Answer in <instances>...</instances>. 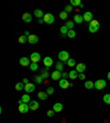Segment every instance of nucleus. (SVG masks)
I'll list each match as a JSON object with an SVG mask.
<instances>
[{"label": "nucleus", "instance_id": "1", "mask_svg": "<svg viewBox=\"0 0 110 123\" xmlns=\"http://www.w3.org/2000/svg\"><path fill=\"white\" fill-rule=\"evenodd\" d=\"M100 28V23L97 21V20H92L90 23H89V26H88V30L90 33H96V32L99 30Z\"/></svg>", "mask_w": 110, "mask_h": 123}, {"label": "nucleus", "instance_id": "2", "mask_svg": "<svg viewBox=\"0 0 110 123\" xmlns=\"http://www.w3.org/2000/svg\"><path fill=\"white\" fill-rule=\"evenodd\" d=\"M106 86H107V82H106V80H104V79H97V80L95 81V88L97 90L104 89Z\"/></svg>", "mask_w": 110, "mask_h": 123}, {"label": "nucleus", "instance_id": "3", "mask_svg": "<svg viewBox=\"0 0 110 123\" xmlns=\"http://www.w3.org/2000/svg\"><path fill=\"white\" fill-rule=\"evenodd\" d=\"M58 58H60L61 62L66 63V62L69 59V53L66 52V51H62V52H60V54H58Z\"/></svg>", "mask_w": 110, "mask_h": 123}, {"label": "nucleus", "instance_id": "4", "mask_svg": "<svg viewBox=\"0 0 110 123\" xmlns=\"http://www.w3.org/2000/svg\"><path fill=\"white\" fill-rule=\"evenodd\" d=\"M43 20H44V22L45 23H47V24H52V23H54V16H53L52 13H45V16H44V18H43Z\"/></svg>", "mask_w": 110, "mask_h": 123}, {"label": "nucleus", "instance_id": "5", "mask_svg": "<svg viewBox=\"0 0 110 123\" xmlns=\"http://www.w3.org/2000/svg\"><path fill=\"white\" fill-rule=\"evenodd\" d=\"M30 110L29 108V103H21V105H19V111L21 113H26L28 111Z\"/></svg>", "mask_w": 110, "mask_h": 123}, {"label": "nucleus", "instance_id": "6", "mask_svg": "<svg viewBox=\"0 0 110 123\" xmlns=\"http://www.w3.org/2000/svg\"><path fill=\"white\" fill-rule=\"evenodd\" d=\"M19 63H20L21 66H30L32 62H31V59L28 57H21L20 60H19Z\"/></svg>", "mask_w": 110, "mask_h": 123}, {"label": "nucleus", "instance_id": "7", "mask_svg": "<svg viewBox=\"0 0 110 123\" xmlns=\"http://www.w3.org/2000/svg\"><path fill=\"white\" fill-rule=\"evenodd\" d=\"M30 59H31L32 63L37 64V62H40V59H41V55H40L39 53H32L31 56H30Z\"/></svg>", "mask_w": 110, "mask_h": 123}, {"label": "nucleus", "instance_id": "8", "mask_svg": "<svg viewBox=\"0 0 110 123\" xmlns=\"http://www.w3.org/2000/svg\"><path fill=\"white\" fill-rule=\"evenodd\" d=\"M83 18H84V21H86V22H90L94 20V17H92V12H89V11H87V12H85L84 13V16H83Z\"/></svg>", "mask_w": 110, "mask_h": 123}, {"label": "nucleus", "instance_id": "9", "mask_svg": "<svg viewBox=\"0 0 110 123\" xmlns=\"http://www.w3.org/2000/svg\"><path fill=\"white\" fill-rule=\"evenodd\" d=\"M51 77H52L53 80H60L62 78V73L60 70H54L51 74Z\"/></svg>", "mask_w": 110, "mask_h": 123}, {"label": "nucleus", "instance_id": "10", "mask_svg": "<svg viewBox=\"0 0 110 123\" xmlns=\"http://www.w3.org/2000/svg\"><path fill=\"white\" fill-rule=\"evenodd\" d=\"M75 70H77V73L78 74H83L85 70H86V65H85L84 63H79L76 65V69Z\"/></svg>", "mask_w": 110, "mask_h": 123}, {"label": "nucleus", "instance_id": "11", "mask_svg": "<svg viewBox=\"0 0 110 123\" xmlns=\"http://www.w3.org/2000/svg\"><path fill=\"white\" fill-rule=\"evenodd\" d=\"M60 87L63 89H67L68 87H71V84L68 82L67 79H60Z\"/></svg>", "mask_w": 110, "mask_h": 123}, {"label": "nucleus", "instance_id": "12", "mask_svg": "<svg viewBox=\"0 0 110 123\" xmlns=\"http://www.w3.org/2000/svg\"><path fill=\"white\" fill-rule=\"evenodd\" d=\"M37 41H39V36L35 35V34H31L30 36H28V42H29L30 44H35Z\"/></svg>", "mask_w": 110, "mask_h": 123}, {"label": "nucleus", "instance_id": "13", "mask_svg": "<svg viewBox=\"0 0 110 123\" xmlns=\"http://www.w3.org/2000/svg\"><path fill=\"white\" fill-rule=\"evenodd\" d=\"M22 20H23L24 22H26V23H30V22L32 21V14L29 12H25L22 14Z\"/></svg>", "mask_w": 110, "mask_h": 123}, {"label": "nucleus", "instance_id": "14", "mask_svg": "<svg viewBox=\"0 0 110 123\" xmlns=\"http://www.w3.org/2000/svg\"><path fill=\"white\" fill-rule=\"evenodd\" d=\"M34 90H35V86H34L33 84H31V82H29V84L25 85V87H24V91L28 92V94H30V92H33Z\"/></svg>", "mask_w": 110, "mask_h": 123}, {"label": "nucleus", "instance_id": "15", "mask_svg": "<svg viewBox=\"0 0 110 123\" xmlns=\"http://www.w3.org/2000/svg\"><path fill=\"white\" fill-rule=\"evenodd\" d=\"M39 102L37 101H35V100H33V101H31L29 103V108H30V110H32V111H35V110H37L39 109Z\"/></svg>", "mask_w": 110, "mask_h": 123}, {"label": "nucleus", "instance_id": "16", "mask_svg": "<svg viewBox=\"0 0 110 123\" xmlns=\"http://www.w3.org/2000/svg\"><path fill=\"white\" fill-rule=\"evenodd\" d=\"M43 63H44L45 67H51V66L53 65V59L50 56H46V57H44V59H43Z\"/></svg>", "mask_w": 110, "mask_h": 123}, {"label": "nucleus", "instance_id": "17", "mask_svg": "<svg viewBox=\"0 0 110 123\" xmlns=\"http://www.w3.org/2000/svg\"><path fill=\"white\" fill-rule=\"evenodd\" d=\"M53 110L55 112H61V111L63 110V105L61 103V102H56L54 105H53Z\"/></svg>", "mask_w": 110, "mask_h": 123}, {"label": "nucleus", "instance_id": "18", "mask_svg": "<svg viewBox=\"0 0 110 123\" xmlns=\"http://www.w3.org/2000/svg\"><path fill=\"white\" fill-rule=\"evenodd\" d=\"M34 16L37 17V18H39V19H41V18H44V12H43L42 10H41V9H35V10H34Z\"/></svg>", "mask_w": 110, "mask_h": 123}, {"label": "nucleus", "instance_id": "19", "mask_svg": "<svg viewBox=\"0 0 110 123\" xmlns=\"http://www.w3.org/2000/svg\"><path fill=\"white\" fill-rule=\"evenodd\" d=\"M84 21V18H83V16H80V14H75V17H74V22L77 24H80L81 22Z\"/></svg>", "mask_w": 110, "mask_h": 123}, {"label": "nucleus", "instance_id": "20", "mask_svg": "<svg viewBox=\"0 0 110 123\" xmlns=\"http://www.w3.org/2000/svg\"><path fill=\"white\" fill-rule=\"evenodd\" d=\"M78 75L79 74L77 73V70H71L69 73H68V76H69L71 79H77L78 78Z\"/></svg>", "mask_w": 110, "mask_h": 123}, {"label": "nucleus", "instance_id": "21", "mask_svg": "<svg viewBox=\"0 0 110 123\" xmlns=\"http://www.w3.org/2000/svg\"><path fill=\"white\" fill-rule=\"evenodd\" d=\"M47 96H49V94L44 91H40L39 94H37V97H39V99H41V100H46Z\"/></svg>", "mask_w": 110, "mask_h": 123}, {"label": "nucleus", "instance_id": "22", "mask_svg": "<svg viewBox=\"0 0 110 123\" xmlns=\"http://www.w3.org/2000/svg\"><path fill=\"white\" fill-rule=\"evenodd\" d=\"M85 88H86V89H92V88H95V84L90 80H87L86 82H85Z\"/></svg>", "mask_w": 110, "mask_h": 123}, {"label": "nucleus", "instance_id": "23", "mask_svg": "<svg viewBox=\"0 0 110 123\" xmlns=\"http://www.w3.org/2000/svg\"><path fill=\"white\" fill-rule=\"evenodd\" d=\"M21 100L24 102V103H30V102H31V98H30L29 94H23L21 97Z\"/></svg>", "mask_w": 110, "mask_h": 123}, {"label": "nucleus", "instance_id": "24", "mask_svg": "<svg viewBox=\"0 0 110 123\" xmlns=\"http://www.w3.org/2000/svg\"><path fill=\"white\" fill-rule=\"evenodd\" d=\"M68 31H69V30L67 29V26H66V25L62 26V28H61V34H62V36H65V35H67Z\"/></svg>", "mask_w": 110, "mask_h": 123}, {"label": "nucleus", "instance_id": "25", "mask_svg": "<svg viewBox=\"0 0 110 123\" xmlns=\"http://www.w3.org/2000/svg\"><path fill=\"white\" fill-rule=\"evenodd\" d=\"M66 64H67L69 67H74V66H76V60L74 59V58H69V59L66 62Z\"/></svg>", "mask_w": 110, "mask_h": 123}, {"label": "nucleus", "instance_id": "26", "mask_svg": "<svg viewBox=\"0 0 110 123\" xmlns=\"http://www.w3.org/2000/svg\"><path fill=\"white\" fill-rule=\"evenodd\" d=\"M24 87H25V85L23 84V82H18V84L16 85V89L18 90V91H20V90H23Z\"/></svg>", "mask_w": 110, "mask_h": 123}, {"label": "nucleus", "instance_id": "27", "mask_svg": "<svg viewBox=\"0 0 110 123\" xmlns=\"http://www.w3.org/2000/svg\"><path fill=\"white\" fill-rule=\"evenodd\" d=\"M104 102L110 105V94H107L104 96Z\"/></svg>", "mask_w": 110, "mask_h": 123}, {"label": "nucleus", "instance_id": "28", "mask_svg": "<svg viewBox=\"0 0 110 123\" xmlns=\"http://www.w3.org/2000/svg\"><path fill=\"white\" fill-rule=\"evenodd\" d=\"M74 23H75V22H73V21H69V20H68V21L66 22V24H65V25L67 26V29H68V30H73V28H74Z\"/></svg>", "mask_w": 110, "mask_h": 123}, {"label": "nucleus", "instance_id": "29", "mask_svg": "<svg viewBox=\"0 0 110 123\" xmlns=\"http://www.w3.org/2000/svg\"><path fill=\"white\" fill-rule=\"evenodd\" d=\"M67 36L68 37H71V39H74V37L76 36V32L74 31V30H69L67 33Z\"/></svg>", "mask_w": 110, "mask_h": 123}, {"label": "nucleus", "instance_id": "30", "mask_svg": "<svg viewBox=\"0 0 110 123\" xmlns=\"http://www.w3.org/2000/svg\"><path fill=\"white\" fill-rule=\"evenodd\" d=\"M63 66H64V63L63 62H58L57 64H56V70H63Z\"/></svg>", "mask_w": 110, "mask_h": 123}, {"label": "nucleus", "instance_id": "31", "mask_svg": "<svg viewBox=\"0 0 110 123\" xmlns=\"http://www.w3.org/2000/svg\"><path fill=\"white\" fill-rule=\"evenodd\" d=\"M26 41H28V37H26L25 35H21V36L19 37V42L21 43V44H24Z\"/></svg>", "mask_w": 110, "mask_h": 123}, {"label": "nucleus", "instance_id": "32", "mask_svg": "<svg viewBox=\"0 0 110 123\" xmlns=\"http://www.w3.org/2000/svg\"><path fill=\"white\" fill-rule=\"evenodd\" d=\"M80 0H71V6H76V7H79L80 6Z\"/></svg>", "mask_w": 110, "mask_h": 123}, {"label": "nucleus", "instance_id": "33", "mask_svg": "<svg viewBox=\"0 0 110 123\" xmlns=\"http://www.w3.org/2000/svg\"><path fill=\"white\" fill-rule=\"evenodd\" d=\"M67 17H68V13L65 12V11H63V12L60 13V18L62 19V20H66V19H67Z\"/></svg>", "mask_w": 110, "mask_h": 123}, {"label": "nucleus", "instance_id": "34", "mask_svg": "<svg viewBox=\"0 0 110 123\" xmlns=\"http://www.w3.org/2000/svg\"><path fill=\"white\" fill-rule=\"evenodd\" d=\"M37 68H39V66H37V63H31V65H30V69L31 70L35 71V70H37Z\"/></svg>", "mask_w": 110, "mask_h": 123}, {"label": "nucleus", "instance_id": "35", "mask_svg": "<svg viewBox=\"0 0 110 123\" xmlns=\"http://www.w3.org/2000/svg\"><path fill=\"white\" fill-rule=\"evenodd\" d=\"M34 80H35V82H37V84H42L43 78L41 77V75H39V76H35V77H34Z\"/></svg>", "mask_w": 110, "mask_h": 123}, {"label": "nucleus", "instance_id": "36", "mask_svg": "<svg viewBox=\"0 0 110 123\" xmlns=\"http://www.w3.org/2000/svg\"><path fill=\"white\" fill-rule=\"evenodd\" d=\"M41 77H42L43 79H46L47 77H49V71L47 70H42V73H41Z\"/></svg>", "mask_w": 110, "mask_h": 123}, {"label": "nucleus", "instance_id": "37", "mask_svg": "<svg viewBox=\"0 0 110 123\" xmlns=\"http://www.w3.org/2000/svg\"><path fill=\"white\" fill-rule=\"evenodd\" d=\"M73 10H74V9H73V6H71V5H69V6L67 5V6L65 7V12H67V13L72 12Z\"/></svg>", "mask_w": 110, "mask_h": 123}, {"label": "nucleus", "instance_id": "38", "mask_svg": "<svg viewBox=\"0 0 110 123\" xmlns=\"http://www.w3.org/2000/svg\"><path fill=\"white\" fill-rule=\"evenodd\" d=\"M46 94H54V88H53V87H49V88L46 89Z\"/></svg>", "mask_w": 110, "mask_h": 123}, {"label": "nucleus", "instance_id": "39", "mask_svg": "<svg viewBox=\"0 0 110 123\" xmlns=\"http://www.w3.org/2000/svg\"><path fill=\"white\" fill-rule=\"evenodd\" d=\"M54 113H55V111L52 109V110H49V111H47L46 114H47V117H50V118H52L53 115H54Z\"/></svg>", "mask_w": 110, "mask_h": 123}, {"label": "nucleus", "instance_id": "40", "mask_svg": "<svg viewBox=\"0 0 110 123\" xmlns=\"http://www.w3.org/2000/svg\"><path fill=\"white\" fill-rule=\"evenodd\" d=\"M85 78H86V76H85L84 73H83V74H79V75H78V79H80V80H84Z\"/></svg>", "mask_w": 110, "mask_h": 123}, {"label": "nucleus", "instance_id": "41", "mask_svg": "<svg viewBox=\"0 0 110 123\" xmlns=\"http://www.w3.org/2000/svg\"><path fill=\"white\" fill-rule=\"evenodd\" d=\"M62 77H63V79H66L67 77H69V76H68L67 73H63V74H62Z\"/></svg>", "mask_w": 110, "mask_h": 123}, {"label": "nucleus", "instance_id": "42", "mask_svg": "<svg viewBox=\"0 0 110 123\" xmlns=\"http://www.w3.org/2000/svg\"><path fill=\"white\" fill-rule=\"evenodd\" d=\"M22 82H23L24 85H28V84H29V79H28V78H23V80H22Z\"/></svg>", "mask_w": 110, "mask_h": 123}, {"label": "nucleus", "instance_id": "43", "mask_svg": "<svg viewBox=\"0 0 110 123\" xmlns=\"http://www.w3.org/2000/svg\"><path fill=\"white\" fill-rule=\"evenodd\" d=\"M24 35H25V36H30L31 34L29 33V31H25V32H24Z\"/></svg>", "mask_w": 110, "mask_h": 123}, {"label": "nucleus", "instance_id": "44", "mask_svg": "<svg viewBox=\"0 0 110 123\" xmlns=\"http://www.w3.org/2000/svg\"><path fill=\"white\" fill-rule=\"evenodd\" d=\"M37 22L41 24V23H43V22H44V20H43V19H39V20H37Z\"/></svg>", "mask_w": 110, "mask_h": 123}, {"label": "nucleus", "instance_id": "45", "mask_svg": "<svg viewBox=\"0 0 110 123\" xmlns=\"http://www.w3.org/2000/svg\"><path fill=\"white\" fill-rule=\"evenodd\" d=\"M107 77H108V79H109V80H110V71H109V73H108V75H107Z\"/></svg>", "mask_w": 110, "mask_h": 123}]
</instances>
